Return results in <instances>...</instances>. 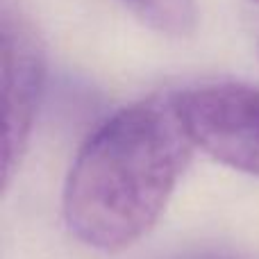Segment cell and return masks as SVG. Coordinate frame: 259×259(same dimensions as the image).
<instances>
[{
  "label": "cell",
  "instance_id": "1",
  "mask_svg": "<svg viewBox=\"0 0 259 259\" xmlns=\"http://www.w3.org/2000/svg\"><path fill=\"white\" fill-rule=\"evenodd\" d=\"M191 150L175 94L118 109L71 164L62 202L66 228L103 252L134 246L164 214Z\"/></svg>",
  "mask_w": 259,
  "mask_h": 259
},
{
  "label": "cell",
  "instance_id": "2",
  "mask_svg": "<svg viewBox=\"0 0 259 259\" xmlns=\"http://www.w3.org/2000/svg\"><path fill=\"white\" fill-rule=\"evenodd\" d=\"M175 98L193 148L259 178V89L209 82L178 91Z\"/></svg>",
  "mask_w": 259,
  "mask_h": 259
},
{
  "label": "cell",
  "instance_id": "3",
  "mask_svg": "<svg viewBox=\"0 0 259 259\" xmlns=\"http://www.w3.org/2000/svg\"><path fill=\"white\" fill-rule=\"evenodd\" d=\"M3 189L7 191L27 150L46 84V50L34 25L18 12H3Z\"/></svg>",
  "mask_w": 259,
  "mask_h": 259
},
{
  "label": "cell",
  "instance_id": "4",
  "mask_svg": "<svg viewBox=\"0 0 259 259\" xmlns=\"http://www.w3.org/2000/svg\"><path fill=\"white\" fill-rule=\"evenodd\" d=\"M150 30L166 36H189L198 25L196 0H123Z\"/></svg>",
  "mask_w": 259,
  "mask_h": 259
},
{
  "label": "cell",
  "instance_id": "5",
  "mask_svg": "<svg viewBox=\"0 0 259 259\" xmlns=\"http://www.w3.org/2000/svg\"><path fill=\"white\" fill-rule=\"evenodd\" d=\"M252 3H259V0H252Z\"/></svg>",
  "mask_w": 259,
  "mask_h": 259
}]
</instances>
